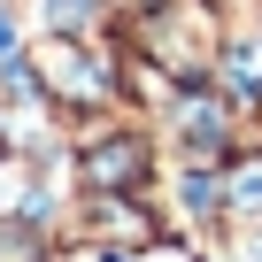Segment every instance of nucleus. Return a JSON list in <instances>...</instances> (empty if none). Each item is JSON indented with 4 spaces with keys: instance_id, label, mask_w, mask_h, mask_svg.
<instances>
[{
    "instance_id": "f257e3e1",
    "label": "nucleus",
    "mask_w": 262,
    "mask_h": 262,
    "mask_svg": "<svg viewBox=\"0 0 262 262\" xmlns=\"http://www.w3.org/2000/svg\"><path fill=\"white\" fill-rule=\"evenodd\" d=\"M31 70L47 85V108H70V116H108L123 93V54L93 47L85 31H47L31 47Z\"/></svg>"
},
{
    "instance_id": "f03ea898",
    "label": "nucleus",
    "mask_w": 262,
    "mask_h": 262,
    "mask_svg": "<svg viewBox=\"0 0 262 262\" xmlns=\"http://www.w3.org/2000/svg\"><path fill=\"white\" fill-rule=\"evenodd\" d=\"M155 178H162V131L123 123V116L85 123V139H77V185L85 193H147Z\"/></svg>"
},
{
    "instance_id": "7ed1b4c3",
    "label": "nucleus",
    "mask_w": 262,
    "mask_h": 262,
    "mask_svg": "<svg viewBox=\"0 0 262 262\" xmlns=\"http://www.w3.org/2000/svg\"><path fill=\"white\" fill-rule=\"evenodd\" d=\"M155 131H162V147H170L178 162H224V155L239 147V100H231L216 77L178 85Z\"/></svg>"
},
{
    "instance_id": "20e7f679",
    "label": "nucleus",
    "mask_w": 262,
    "mask_h": 262,
    "mask_svg": "<svg viewBox=\"0 0 262 262\" xmlns=\"http://www.w3.org/2000/svg\"><path fill=\"white\" fill-rule=\"evenodd\" d=\"M162 231L170 224H162L155 193H85V239H93V254L131 262L139 247H155Z\"/></svg>"
},
{
    "instance_id": "39448f33",
    "label": "nucleus",
    "mask_w": 262,
    "mask_h": 262,
    "mask_svg": "<svg viewBox=\"0 0 262 262\" xmlns=\"http://www.w3.org/2000/svg\"><path fill=\"white\" fill-rule=\"evenodd\" d=\"M216 231H224V239L262 231V147L224 155V208H216Z\"/></svg>"
},
{
    "instance_id": "423d86ee",
    "label": "nucleus",
    "mask_w": 262,
    "mask_h": 262,
    "mask_svg": "<svg viewBox=\"0 0 262 262\" xmlns=\"http://www.w3.org/2000/svg\"><path fill=\"white\" fill-rule=\"evenodd\" d=\"M0 262H54V239L39 231V216H24V224H0Z\"/></svg>"
},
{
    "instance_id": "0eeeda50",
    "label": "nucleus",
    "mask_w": 262,
    "mask_h": 262,
    "mask_svg": "<svg viewBox=\"0 0 262 262\" xmlns=\"http://www.w3.org/2000/svg\"><path fill=\"white\" fill-rule=\"evenodd\" d=\"M108 0H39V24L47 31H93Z\"/></svg>"
},
{
    "instance_id": "6e6552de",
    "label": "nucleus",
    "mask_w": 262,
    "mask_h": 262,
    "mask_svg": "<svg viewBox=\"0 0 262 262\" xmlns=\"http://www.w3.org/2000/svg\"><path fill=\"white\" fill-rule=\"evenodd\" d=\"M254 16H262V8H254Z\"/></svg>"
}]
</instances>
